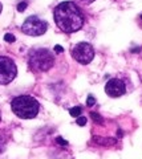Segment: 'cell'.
I'll use <instances>...</instances> for the list:
<instances>
[{
    "mask_svg": "<svg viewBox=\"0 0 142 159\" xmlns=\"http://www.w3.org/2000/svg\"><path fill=\"white\" fill-rule=\"evenodd\" d=\"M55 23L58 29L65 33L80 31L84 25V16L80 8L73 2H62L55 8L53 12Z\"/></svg>",
    "mask_w": 142,
    "mask_h": 159,
    "instance_id": "1",
    "label": "cell"
},
{
    "mask_svg": "<svg viewBox=\"0 0 142 159\" xmlns=\"http://www.w3.org/2000/svg\"><path fill=\"white\" fill-rule=\"evenodd\" d=\"M11 109L15 113V116H17L19 118L32 119L39 114L40 103H39L36 98H33L31 96H19L12 99Z\"/></svg>",
    "mask_w": 142,
    "mask_h": 159,
    "instance_id": "2",
    "label": "cell"
},
{
    "mask_svg": "<svg viewBox=\"0 0 142 159\" xmlns=\"http://www.w3.org/2000/svg\"><path fill=\"white\" fill-rule=\"evenodd\" d=\"M29 68L36 72H47L55 64V57L48 49H33L28 56Z\"/></svg>",
    "mask_w": 142,
    "mask_h": 159,
    "instance_id": "3",
    "label": "cell"
},
{
    "mask_svg": "<svg viewBox=\"0 0 142 159\" xmlns=\"http://www.w3.org/2000/svg\"><path fill=\"white\" fill-rule=\"evenodd\" d=\"M17 76V68L12 58L0 56V85H8Z\"/></svg>",
    "mask_w": 142,
    "mask_h": 159,
    "instance_id": "4",
    "label": "cell"
},
{
    "mask_svg": "<svg viewBox=\"0 0 142 159\" xmlns=\"http://www.w3.org/2000/svg\"><path fill=\"white\" fill-rule=\"evenodd\" d=\"M47 29L48 23L37 16H29L28 19H25L21 27L23 33L28 34V36H41L47 32Z\"/></svg>",
    "mask_w": 142,
    "mask_h": 159,
    "instance_id": "5",
    "label": "cell"
},
{
    "mask_svg": "<svg viewBox=\"0 0 142 159\" xmlns=\"http://www.w3.org/2000/svg\"><path fill=\"white\" fill-rule=\"evenodd\" d=\"M72 57L82 65H88L94 58V49L88 43H78L72 49Z\"/></svg>",
    "mask_w": 142,
    "mask_h": 159,
    "instance_id": "6",
    "label": "cell"
},
{
    "mask_svg": "<svg viewBox=\"0 0 142 159\" xmlns=\"http://www.w3.org/2000/svg\"><path fill=\"white\" fill-rule=\"evenodd\" d=\"M126 92V86H125V82L120 78H112L106 82L105 85V93L108 94L109 97H121L124 96Z\"/></svg>",
    "mask_w": 142,
    "mask_h": 159,
    "instance_id": "7",
    "label": "cell"
},
{
    "mask_svg": "<svg viewBox=\"0 0 142 159\" xmlns=\"http://www.w3.org/2000/svg\"><path fill=\"white\" fill-rule=\"evenodd\" d=\"M81 111H82V107L81 106H75V107H72L71 109V116L72 117H78L81 114Z\"/></svg>",
    "mask_w": 142,
    "mask_h": 159,
    "instance_id": "8",
    "label": "cell"
},
{
    "mask_svg": "<svg viewBox=\"0 0 142 159\" xmlns=\"http://www.w3.org/2000/svg\"><path fill=\"white\" fill-rule=\"evenodd\" d=\"M90 117L93 118V121L97 122V123H102V117L98 116L97 113H90Z\"/></svg>",
    "mask_w": 142,
    "mask_h": 159,
    "instance_id": "9",
    "label": "cell"
},
{
    "mask_svg": "<svg viewBox=\"0 0 142 159\" xmlns=\"http://www.w3.org/2000/svg\"><path fill=\"white\" fill-rule=\"evenodd\" d=\"M4 40H6L7 43H15V40H16V37H15L13 34H11V33H7L6 36H4Z\"/></svg>",
    "mask_w": 142,
    "mask_h": 159,
    "instance_id": "10",
    "label": "cell"
},
{
    "mask_svg": "<svg viewBox=\"0 0 142 159\" xmlns=\"http://www.w3.org/2000/svg\"><path fill=\"white\" fill-rule=\"evenodd\" d=\"M94 103H96L94 97H93V96H89V97H88V99H86V105H88V106H93Z\"/></svg>",
    "mask_w": 142,
    "mask_h": 159,
    "instance_id": "11",
    "label": "cell"
},
{
    "mask_svg": "<svg viewBox=\"0 0 142 159\" xmlns=\"http://www.w3.org/2000/svg\"><path fill=\"white\" fill-rule=\"evenodd\" d=\"M25 8H27V3L23 2V3H20V4L17 6V11H19V12H23V11H25Z\"/></svg>",
    "mask_w": 142,
    "mask_h": 159,
    "instance_id": "12",
    "label": "cell"
},
{
    "mask_svg": "<svg viewBox=\"0 0 142 159\" xmlns=\"http://www.w3.org/2000/svg\"><path fill=\"white\" fill-rule=\"evenodd\" d=\"M85 123H86V118H85V117H80V118H77V125H80V126H85Z\"/></svg>",
    "mask_w": 142,
    "mask_h": 159,
    "instance_id": "13",
    "label": "cell"
},
{
    "mask_svg": "<svg viewBox=\"0 0 142 159\" xmlns=\"http://www.w3.org/2000/svg\"><path fill=\"white\" fill-rule=\"evenodd\" d=\"M4 148H6V143H4V139L3 137L0 135V154H2L4 151Z\"/></svg>",
    "mask_w": 142,
    "mask_h": 159,
    "instance_id": "14",
    "label": "cell"
},
{
    "mask_svg": "<svg viewBox=\"0 0 142 159\" xmlns=\"http://www.w3.org/2000/svg\"><path fill=\"white\" fill-rule=\"evenodd\" d=\"M55 52H57V53H62V52H64V49H62L61 45H56V47H55Z\"/></svg>",
    "mask_w": 142,
    "mask_h": 159,
    "instance_id": "15",
    "label": "cell"
},
{
    "mask_svg": "<svg viewBox=\"0 0 142 159\" xmlns=\"http://www.w3.org/2000/svg\"><path fill=\"white\" fill-rule=\"evenodd\" d=\"M56 142H60V145H68V142H65L64 139H62V138H60V137H58V138L56 139Z\"/></svg>",
    "mask_w": 142,
    "mask_h": 159,
    "instance_id": "16",
    "label": "cell"
},
{
    "mask_svg": "<svg viewBox=\"0 0 142 159\" xmlns=\"http://www.w3.org/2000/svg\"><path fill=\"white\" fill-rule=\"evenodd\" d=\"M80 2L85 3V4H89V3H93V2H94V0H80Z\"/></svg>",
    "mask_w": 142,
    "mask_h": 159,
    "instance_id": "17",
    "label": "cell"
},
{
    "mask_svg": "<svg viewBox=\"0 0 142 159\" xmlns=\"http://www.w3.org/2000/svg\"><path fill=\"white\" fill-rule=\"evenodd\" d=\"M0 13H2V3H0Z\"/></svg>",
    "mask_w": 142,
    "mask_h": 159,
    "instance_id": "18",
    "label": "cell"
},
{
    "mask_svg": "<svg viewBox=\"0 0 142 159\" xmlns=\"http://www.w3.org/2000/svg\"><path fill=\"white\" fill-rule=\"evenodd\" d=\"M141 19H142V16H141Z\"/></svg>",
    "mask_w": 142,
    "mask_h": 159,
    "instance_id": "19",
    "label": "cell"
}]
</instances>
